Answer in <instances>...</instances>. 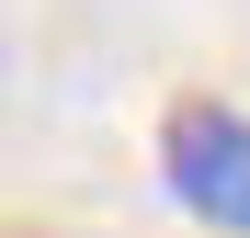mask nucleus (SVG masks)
Wrapping results in <instances>:
<instances>
[{"label":"nucleus","instance_id":"nucleus-1","mask_svg":"<svg viewBox=\"0 0 250 238\" xmlns=\"http://www.w3.org/2000/svg\"><path fill=\"white\" fill-rule=\"evenodd\" d=\"M159 182L193 227H228L250 238V113L228 91H182L159 113Z\"/></svg>","mask_w":250,"mask_h":238}]
</instances>
